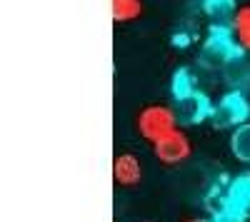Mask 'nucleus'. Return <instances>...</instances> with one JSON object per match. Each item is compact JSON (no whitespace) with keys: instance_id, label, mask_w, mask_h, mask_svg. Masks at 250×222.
Masks as SVG:
<instances>
[{"instance_id":"nucleus-9","label":"nucleus","mask_w":250,"mask_h":222,"mask_svg":"<svg viewBox=\"0 0 250 222\" xmlns=\"http://www.w3.org/2000/svg\"><path fill=\"white\" fill-rule=\"evenodd\" d=\"M170 92L175 100H185L190 97L193 92H198V85H195V75L188 70V68H180L175 70L173 75V83H170Z\"/></svg>"},{"instance_id":"nucleus-8","label":"nucleus","mask_w":250,"mask_h":222,"mask_svg":"<svg viewBox=\"0 0 250 222\" xmlns=\"http://www.w3.org/2000/svg\"><path fill=\"white\" fill-rule=\"evenodd\" d=\"M230 28H233V35L238 40V45L243 50H250V5L238 8V13L230 20Z\"/></svg>"},{"instance_id":"nucleus-10","label":"nucleus","mask_w":250,"mask_h":222,"mask_svg":"<svg viewBox=\"0 0 250 222\" xmlns=\"http://www.w3.org/2000/svg\"><path fill=\"white\" fill-rule=\"evenodd\" d=\"M230 150L238 160L243 163H250V123H243L238 128H233L230 135Z\"/></svg>"},{"instance_id":"nucleus-3","label":"nucleus","mask_w":250,"mask_h":222,"mask_svg":"<svg viewBox=\"0 0 250 222\" xmlns=\"http://www.w3.org/2000/svg\"><path fill=\"white\" fill-rule=\"evenodd\" d=\"M210 117L218 128H238L250 117V105L240 92H228L213 105Z\"/></svg>"},{"instance_id":"nucleus-6","label":"nucleus","mask_w":250,"mask_h":222,"mask_svg":"<svg viewBox=\"0 0 250 222\" xmlns=\"http://www.w3.org/2000/svg\"><path fill=\"white\" fill-rule=\"evenodd\" d=\"M225 203L243 220L250 215V175H238L225 192Z\"/></svg>"},{"instance_id":"nucleus-1","label":"nucleus","mask_w":250,"mask_h":222,"mask_svg":"<svg viewBox=\"0 0 250 222\" xmlns=\"http://www.w3.org/2000/svg\"><path fill=\"white\" fill-rule=\"evenodd\" d=\"M175 123H178V112L170 108V105H148L138 112V132L148 140V143H155L158 137H163L165 132L175 130Z\"/></svg>"},{"instance_id":"nucleus-12","label":"nucleus","mask_w":250,"mask_h":222,"mask_svg":"<svg viewBox=\"0 0 250 222\" xmlns=\"http://www.w3.org/2000/svg\"><path fill=\"white\" fill-rule=\"evenodd\" d=\"M183 222H208V220H195V217H188V220H183Z\"/></svg>"},{"instance_id":"nucleus-2","label":"nucleus","mask_w":250,"mask_h":222,"mask_svg":"<svg viewBox=\"0 0 250 222\" xmlns=\"http://www.w3.org/2000/svg\"><path fill=\"white\" fill-rule=\"evenodd\" d=\"M153 145V155L158 163L163 165H180L185 163L188 157H190L193 152V145H190V140H188V135L183 130H170V132H165L163 137H158Z\"/></svg>"},{"instance_id":"nucleus-4","label":"nucleus","mask_w":250,"mask_h":222,"mask_svg":"<svg viewBox=\"0 0 250 222\" xmlns=\"http://www.w3.org/2000/svg\"><path fill=\"white\" fill-rule=\"evenodd\" d=\"M113 180L120 187H135L143 180L140 157L133 152H118L113 157Z\"/></svg>"},{"instance_id":"nucleus-11","label":"nucleus","mask_w":250,"mask_h":222,"mask_svg":"<svg viewBox=\"0 0 250 222\" xmlns=\"http://www.w3.org/2000/svg\"><path fill=\"white\" fill-rule=\"evenodd\" d=\"M110 10L115 23H130V20L140 18L143 3L140 0H110Z\"/></svg>"},{"instance_id":"nucleus-5","label":"nucleus","mask_w":250,"mask_h":222,"mask_svg":"<svg viewBox=\"0 0 250 222\" xmlns=\"http://www.w3.org/2000/svg\"><path fill=\"white\" fill-rule=\"evenodd\" d=\"M175 112H178L180 123L193 125V123H200V120L210 117L213 115V105H210V100H208L203 92H193L190 97H185V100H175Z\"/></svg>"},{"instance_id":"nucleus-7","label":"nucleus","mask_w":250,"mask_h":222,"mask_svg":"<svg viewBox=\"0 0 250 222\" xmlns=\"http://www.w3.org/2000/svg\"><path fill=\"white\" fill-rule=\"evenodd\" d=\"M203 13L213 20V23H230L233 15L238 13V3L235 0H203Z\"/></svg>"}]
</instances>
